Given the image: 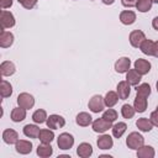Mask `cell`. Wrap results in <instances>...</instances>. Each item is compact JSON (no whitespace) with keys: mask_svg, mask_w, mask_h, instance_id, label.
Returning <instances> with one entry per match:
<instances>
[{"mask_svg":"<svg viewBox=\"0 0 158 158\" xmlns=\"http://www.w3.org/2000/svg\"><path fill=\"white\" fill-rule=\"evenodd\" d=\"M126 144L130 149L137 151L139 147L144 144V137L138 132H131L126 138Z\"/></svg>","mask_w":158,"mask_h":158,"instance_id":"cell-1","label":"cell"},{"mask_svg":"<svg viewBox=\"0 0 158 158\" xmlns=\"http://www.w3.org/2000/svg\"><path fill=\"white\" fill-rule=\"evenodd\" d=\"M57 144H58V148L62 149V151H67V149H70L74 144V137L73 135L68 133V132H63L58 136V139H57Z\"/></svg>","mask_w":158,"mask_h":158,"instance_id":"cell-2","label":"cell"},{"mask_svg":"<svg viewBox=\"0 0 158 158\" xmlns=\"http://www.w3.org/2000/svg\"><path fill=\"white\" fill-rule=\"evenodd\" d=\"M105 106H106V105H105L104 98H102L101 95H94V96L89 100V102H88V107H89V110H90L91 112H94V114H99V112H101V111L104 110Z\"/></svg>","mask_w":158,"mask_h":158,"instance_id":"cell-3","label":"cell"},{"mask_svg":"<svg viewBox=\"0 0 158 158\" xmlns=\"http://www.w3.org/2000/svg\"><path fill=\"white\" fill-rule=\"evenodd\" d=\"M91 127H93V131L96 132V133H105L109 128L112 127V122L105 120L104 117H99V118L93 121Z\"/></svg>","mask_w":158,"mask_h":158,"instance_id":"cell-4","label":"cell"},{"mask_svg":"<svg viewBox=\"0 0 158 158\" xmlns=\"http://www.w3.org/2000/svg\"><path fill=\"white\" fill-rule=\"evenodd\" d=\"M0 23H1V31H4V28H11L15 26V16L12 15V12L7 11V10H2L0 14Z\"/></svg>","mask_w":158,"mask_h":158,"instance_id":"cell-5","label":"cell"},{"mask_svg":"<svg viewBox=\"0 0 158 158\" xmlns=\"http://www.w3.org/2000/svg\"><path fill=\"white\" fill-rule=\"evenodd\" d=\"M17 105L26 110H30L35 105V98L28 93H21L17 96Z\"/></svg>","mask_w":158,"mask_h":158,"instance_id":"cell-6","label":"cell"},{"mask_svg":"<svg viewBox=\"0 0 158 158\" xmlns=\"http://www.w3.org/2000/svg\"><path fill=\"white\" fill-rule=\"evenodd\" d=\"M46 125L51 130H57V128H60V127H63L65 125V120H64L63 116L53 114V115H49V117H47Z\"/></svg>","mask_w":158,"mask_h":158,"instance_id":"cell-7","label":"cell"},{"mask_svg":"<svg viewBox=\"0 0 158 158\" xmlns=\"http://www.w3.org/2000/svg\"><path fill=\"white\" fill-rule=\"evenodd\" d=\"M128 40H130V43H131L132 47L138 48V47L141 46V43L146 40V36H144V33H143L141 30H133V31L130 33Z\"/></svg>","mask_w":158,"mask_h":158,"instance_id":"cell-8","label":"cell"},{"mask_svg":"<svg viewBox=\"0 0 158 158\" xmlns=\"http://www.w3.org/2000/svg\"><path fill=\"white\" fill-rule=\"evenodd\" d=\"M131 68V59L128 57H121L115 62V70L120 74L127 73Z\"/></svg>","mask_w":158,"mask_h":158,"instance_id":"cell-9","label":"cell"},{"mask_svg":"<svg viewBox=\"0 0 158 158\" xmlns=\"http://www.w3.org/2000/svg\"><path fill=\"white\" fill-rule=\"evenodd\" d=\"M116 93H117V95H118V98H120L121 100H126V99L130 96V93H131V85L128 84V81L121 80V81L117 84Z\"/></svg>","mask_w":158,"mask_h":158,"instance_id":"cell-10","label":"cell"},{"mask_svg":"<svg viewBox=\"0 0 158 158\" xmlns=\"http://www.w3.org/2000/svg\"><path fill=\"white\" fill-rule=\"evenodd\" d=\"M135 69L141 74V75H146V74H148L149 73V70H151V63L147 60V59H143V58H138V59H136V62H135Z\"/></svg>","mask_w":158,"mask_h":158,"instance_id":"cell-11","label":"cell"},{"mask_svg":"<svg viewBox=\"0 0 158 158\" xmlns=\"http://www.w3.org/2000/svg\"><path fill=\"white\" fill-rule=\"evenodd\" d=\"M15 149L20 154H28L32 151V142L27 139H19L15 143Z\"/></svg>","mask_w":158,"mask_h":158,"instance_id":"cell-12","label":"cell"},{"mask_svg":"<svg viewBox=\"0 0 158 158\" xmlns=\"http://www.w3.org/2000/svg\"><path fill=\"white\" fill-rule=\"evenodd\" d=\"M96 144H98V148L99 149H110L114 146V141H112V138H111L110 135L102 133L101 136H99V138L96 141Z\"/></svg>","mask_w":158,"mask_h":158,"instance_id":"cell-13","label":"cell"},{"mask_svg":"<svg viewBox=\"0 0 158 158\" xmlns=\"http://www.w3.org/2000/svg\"><path fill=\"white\" fill-rule=\"evenodd\" d=\"M2 141L6 144H15L19 141V133L12 128H6L2 132Z\"/></svg>","mask_w":158,"mask_h":158,"instance_id":"cell-14","label":"cell"},{"mask_svg":"<svg viewBox=\"0 0 158 158\" xmlns=\"http://www.w3.org/2000/svg\"><path fill=\"white\" fill-rule=\"evenodd\" d=\"M120 21L123 25H132L136 21V12L131 10H123L120 12Z\"/></svg>","mask_w":158,"mask_h":158,"instance_id":"cell-15","label":"cell"},{"mask_svg":"<svg viewBox=\"0 0 158 158\" xmlns=\"http://www.w3.org/2000/svg\"><path fill=\"white\" fill-rule=\"evenodd\" d=\"M16 72V67L12 62L10 60H4L0 64V73L2 77H10Z\"/></svg>","mask_w":158,"mask_h":158,"instance_id":"cell-16","label":"cell"},{"mask_svg":"<svg viewBox=\"0 0 158 158\" xmlns=\"http://www.w3.org/2000/svg\"><path fill=\"white\" fill-rule=\"evenodd\" d=\"M75 122L78 126H81V127H86L89 125L93 123V117L88 112H79L75 117Z\"/></svg>","mask_w":158,"mask_h":158,"instance_id":"cell-17","label":"cell"},{"mask_svg":"<svg viewBox=\"0 0 158 158\" xmlns=\"http://www.w3.org/2000/svg\"><path fill=\"white\" fill-rule=\"evenodd\" d=\"M77 154L80 157V158H88L93 154V147L90 143H86V142H83L78 146L77 148Z\"/></svg>","mask_w":158,"mask_h":158,"instance_id":"cell-18","label":"cell"},{"mask_svg":"<svg viewBox=\"0 0 158 158\" xmlns=\"http://www.w3.org/2000/svg\"><path fill=\"white\" fill-rule=\"evenodd\" d=\"M36 152H37V156L38 157L47 158V157H51L53 154V148H52L51 143H42L41 142V144H38Z\"/></svg>","mask_w":158,"mask_h":158,"instance_id":"cell-19","label":"cell"},{"mask_svg":"<svg viewBox=\"0 0 158 158\" xmlns=\"http://www.w3.org/2000/svg\"><path fill=\"white\" fill-rule=\"evenodd\" d=\"M14 43V35L9 31H1L0 33V47L7 48Z\"/></svg>","mask_w":158,"mask_h":158,"instance_id":"cell-20","label":"cell"},{"mask_svg":"<svg viewBox=\"0 0 158 158\" xmlns=\"http://www.w3.org/2000/svg\"><path fill=\"white\" fill-rule=\"evenodd\" d=\"M156 154L154 148L152 146H142L137 149V157L138 158H153Z\"/></svg>","mask_w":158,"mask_h":158,"instance_id":"cell-21","label":"cell"},{"mask_svg":"<svg viewBox=\"0 0 158 158\" xmlns=\"http://www.w3.org/2000/svg\"><path fill=\"white\" fill-rule=\"evenodd\" d=\"M147 99L144 96H141V95H136L135 98V101H133V107L137 112H144L146 109H147Z\"/></svg>","mask_w":158,"mask_h":158,"instance_id":"cell-22","label":"cell"},{"mask_svg":"<svg viewBox=\"0 0 158 158\" xmlns=\"http://www.w3.org/2000/svg\"><path fill=\"white\" fill-rule=\"evenodd\" d=\"M11 120L14 122H21L26 118V109L23 107H14L12 111H11Z\"/></svg>","mask_w":158,"mask_h":158,"instance_id":"cell-23","label":"cell"},{"mask_svg":"<svg viewBox=\"0 0 158 158\" xmlns=\"http://www.w3.org/2000/svg\"><path fill=\"white\" fill-rule=\"evenodd\" d=\"M23 135L26 136V137H30V138H38V135H40V127L37 126V125H31V123H28V125H26L25 127H23Z\"/></svg>","mask_w":158,"mask_h":158,"instance_id":"cell-24","label":"cell"},{"mask_svg":"<svg viewBox=\"0 0 158 158\" xmlns=\"http://www.w3.org/2000/svg\"><path fill=\"white\" fill-rule=\"evenodd\" d=\"M141 74L136 70V69H130L126 73V81H128L130 85H138V83L141 81Z\"/></svg>","mask_w":158,"mask_h":158,"instance_id":"cell-25","label":"cell"},{"mask_svg":"<svg viewBox=\"0 0 158 158\" xmlns=\"http://www.w3.org/2000/svg\"><path fill=\"white\" fill-rule=\"evenodd\" d=\"M136 126H137V128H138L139 131H142V132H149V131L153 128V125H152L151 120L147 118V117H141V118H138V120L136 121Z\"/></svg>","mask_w":158,"mask_h":158,"instance_id":"cell-26","label":"cell"},{"mask_svg":"<svg viewBox=\"0 0 158 158\" xmlns=\"http://www.w3.org/2000/svg\"><path fill=\"white\" fill-rule=\"evenodd\" d=\"M38 139L42 142V143H51L53 139H54V132L49 128H43L40 131V135H38Z\"/></svg>","mask_w":158,"mask_h":158,"instance_id":"cell-27","label":"cell"},{"mask_svg":"<svg viewBox=\"0 0 158 158\" xmlns=\"http://www.w3.org/2000/svg\"><path fill=\"white\" fill-rule=\"evenodd\" d=\"M118 100H120V98H118V95H117L116 91H107L106 95H105V98H104L105 105H106L107 107H112V106H115V105L117 104Z\"/></svg>","mask_w":158,"mask_h":158,"instance_id":"cell-28","label":"cell"},{"mask_svg":"<svg viewBox=\"0 0 158 158\" xmlns=\"http://www.w3.org/2000/svg\"><path fill=\"white\" fill-rule=\"evenodd\" d=\"M111 130H112V136H114L115 138H120V137H122V135L126 132L127 125H126L125 122H117V123L112 125Z\"/></svg>","mask_w":158,"mask_h":158,"instance_id":"cell-29","label":"cell"},{"mask_svg":"<svg viewBox=\"0 0 158 158\" xmlns=\"http://www.w3.org/2000/svg\"><path fill=\"white\" fill-rule=\"evenodd\" d=\"M47 112L43 109H38L32 114V120L35 123H43L47 121Z\"/></svg>","mask_w":158,"mask_h":158,"instance_id":"cell-30","label":"cell"},{"mask_svg":"<svg viewBox=\"0 0 158 158\" xmlns=\"http://www.w3.org/2000/svg\"><path fill=\"white\" fill-rule=\"evenodd\" d=\"M0 94H1V98H4V99L11 96V94H12V85L7 80H1V84H0Z\"/></svg>","mask_w":158,"mask_h":158,"instance_id":"cell-31","label":"cell"},{"mask_svg":"<svg viewBox=\"0 0 158 158\" xmlns=\"http://www.w3.org/2000/svg\"><path fill=\"white\" fill-rule=\"evenodd\" d=\"M153 44H154V42L152 40H144L141 43L139 49L142 51V53H144L147 56H153Z\"/></svg>","mask_w":158,"mask_h":158,"instance_id":"cell-32","label":"cell"},{"mask_svg":"<svg viewBox=\"0 0 158 158\" xmlns=\"http://www.w3.org/2000/svg\"><path fill=\"white\" fill-rule=\"evenodd\" d=\"M135 112H136L135 107L131 106L130 104H125L121 107V115L123 118H132L135 116Z\"/></svg>","mask_w":158,"mask_h":158,"instance_id":"cell-33","label":"cell"},{"mask_svg":"<svg viewBox=\"0 0 158 158\" xmlns=\"http://www.w3.org/2000/svg\"><path fill=\"white\" fill-rule=\"evenodd\" d=\"M136 91H137V95H141V96H144V98H148L151 95V85L148 83H143V84H139L137 88H136Z\"/></svg>","mask_w":158,"mask_h":158,"instance_id":"cell-34","label":"cell"},{"mask_svg":"<svg viewBox=\"0 0 158 158\" xmlns=\"http://www.w3.org/2000/svg\"><path fill=\"white\" fill-rule=\"evenodd\" d=\"M152 0H138L136 4V7L139 12H148L152 7Z\"/></svg>","mask_w":158,"mask_h":158,"instance_id":"cell-35","label":"cell"},{"mask_svg":"<svg viewBox=\"0 0 158 158\" xmlns=\"http://www.w3.org/2000/svg\"><path fill=\"white\" fill-rule=\"evenodd\" d=\"M117 111L116 110H114V109H111V107H109L106 111H104V114H102V117L105 118V120H107V121H111V122H114V121H116L117 120Z\"/></svg>","mask_w":158,"mask_h":158,"instance_id":"cell-36","label":"cell"},{"mask_svg":"<svg viewBox=\"0 0 158 158\" xmlns=\"http://www.w3.org/2000/svg\"><path fill=\"white\" fill-rule=\"evenodd\" d=\"M37 1H38V0H25V1H23L21 5H22L25 9H27V10H31V9H33V7L36 6Z\"/></svg>","mask_w":158,"mask_h":158,"instance_id":"cell-37","label":"cell"},{"mask_svg":"<svg viewBox=\"0 0 158 158\" xmlns=\"http://www.w3.org/2000/svg\"><path fill=\"white\" fill-rule=\"evenodd\" d=\"M149 120H151V122H152L153 126L158 127V111H153L151 114V116H149Z\"/></svg>","mask_w":158,"mask_h":158,"instance_id":"cell-38","label":"cell"},{"mask_svg":"<svg viewBox=\"0 0 158 158\" xmlns=\"http://www.w3.org/2000/svg\"><path fill=\"white\" fill-rule=\"evenodd\" d=\"M12 2H14V0H0V6H1L2 10H5V9L11 7Z\"/></svg>","mask_w":158,"mask_h":158,"instance_id":"cell-39","label":"cell"},{"mask_svg":"<svg viewBox=\"0 0 158 158\" xmlns=\"http://www.w3.org/2000/svg\"><path fill=\"white\" fill-rule=\"evenodd\" d=\"M138 0H121L122 5L126 6V7H132V6H136Z\"/></svg>","mask_w":158,"mask_h":158,"instance_id":"cell-40","label":"cell"},{"mask_svg":"<svg viewBox=\"0 0 158 158\" xmlns=\"http://www.w3.org/2000/svg\"><path fill=\"white\" fill-rule=\"evenodd\" d=\"M153 56L156 58H158V41H156L153 44Z\"/></svg>","mask_w":158,"mask_h":158,"instance_id":"cell-41","label":"cell"},{"mask_svg":"<svg viewBox=\"0 0 158 158\" xmlns=\"http://www.w3.org/2000/svg\"><path fill=\"white\" fill-rule=\"evenodd\" d=\"M152 27L158 31V16H156V17L152 20Z\"/></svg>","mask_w":158,"mask_h":158,"instance_id":"cell-42","label":"cell"},{"mask_svg":"<svg viewBox=\"0 0 158 158\" xmlns=\"http://www.w3.org/2000/svg\"><path fill=\"white\" fill-rule=\"evenodd\" d=\"M105 5H112L114 2H115V0H101Z\"/></svg>","mask_w":158,"mask_h":158,"instance_id":"cell-43","label":"cell"},{"mask_svg":"<svg viewBox=\"0 0 158 158\" xmlns=\"http://www.w3.org/2000/svg\"><path fill=\"white\" fill-rule=\"evenodd\" d=\"M17 1H19V2H20V4H22V2H23V1H25V0H17Z\"/></svg>","mask_w":158,"mask_h":158,"instance_id":"cell-44","label":"cell"},{"mask_svg":"<svg viewBox=\"0 0 158 158\" xmlns=\"http://www.w3.org/2000/svg\"><path fill=\"white\" fill-rule=\"evenodd\" d=\"M152 2H156V4H158V0H152Z\"/></svg>","mask_w":158,"mask_h":158,"instance_id":"cell-45","label":"cell"},{"mask_svg":"<svg viewBox=\"0 0 158 158\" xmlns=\"http://www.w3.org/2000/svg\"><path fill=\"white\" fill-rule=\"evenodd\" d=\"M156 88H157V91H158V81H157V84H156Z\"/></svg>","mask_w":158,"mask_h":158,"instance_id":"cell-46","label":"cell"},{"mask_svg":"<svg viewBox=\"0 0 158 158\" xmlns=\"http://www.w3.org/2000/svg\"><path fill=\"white\" fill-rule=\"evenodd\" d=\"M156 111H158V106H157V107H156Z\"/></svg>","mask_w":158,"mask_h":158,"instance_id":"cell-47","label":"cell"},{"mask_svg":"<svg viewBox=\"0 0 158 158\" xmlns=\"http://www.w3.org/2000/svg\"><path fill=\"white\" fill-rule=\"evenodd\" d=\"M91 1H93V0H91Z\"/></svg>","mask_w":158,"mask_h":158,"instance_id":"cell-48","label":"cell"}]
</instances>
